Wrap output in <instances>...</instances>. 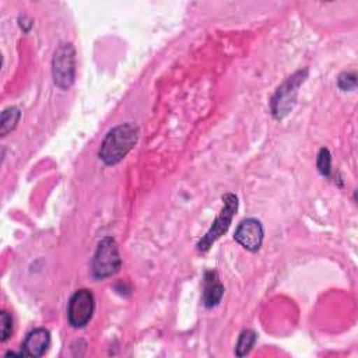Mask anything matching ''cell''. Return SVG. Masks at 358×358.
Instances as JSON below:
<instances>
[{
  "instance_id": "1",
  "label": "cell",
  "mask_w": 358,
  "mask_h": 358,
  "mask_svg": "<svg viewBox=\"0 0 358 358\" xmlns=\"http://www.w3.org/2000/svg\"><path fill=\"white\" fill-rule=\"evenodd\" d=\"M137 138L138 127L130 122L122 123L108 131L98 155L106 165H115L120 162L136 145Z\"/></svg>"
},
{
  "instance_id": "2",
  "label": "cell",
  "mask_w": 358,
  "mask_h": 358,
  "mask_svg": "<svg viewBox=\"0 0 358 358\" xmlns=\"http://www.w3.org/2000/svg\"><path fill=\"white\" fill-rule=\"evenodd\" d=\"M122 266L119 248L112 236H105L99 241L91 262V271L94 278L103 280L115 275Z\"/></svg>"
},
{
  "instance_id": "3",
  "label": "cell",
  "mask_w": 358,
  "mask_h": 358,
  "mask_svg": "<svg viewBox=\"0 0 358 358\" xmlns=\"http://www.w3.org/2000/svg\"><path fill=\"white\" fill-rule=\"evenodd\" d=\"M308 76V70H298L292 76H289L274 92L270 108L271 113L277 120L284 119L294 108L295 101H296V94L299 85L305 81Z\"/></svg>"
},
{
  "instance_id": "4",
  "label": "cell",
  "mask_w": 358,
  "mask_h": 358,
  "mask_svg": "<svg viewBox=\"0 0 358 358\" xmlns=\"http://www.w3.org/2000/svg\"><path fill=\"white\" fill-rule=\"evenodd\" d=\"M52 77L56 87L69 90L76 77V50L73 43H60L52 59Z\"/></svg>"
},
{
  "instance_id": "5",
  "label": "cell",
  "mask_w": 358,
  "mask_h": 358,
  "mask_svg": "<svg viewBox=\"0 0 358 358\" xmlns=\"http://www.w3.org/2000/svg\"><path fill=\"white\" fill-rule=\"evenodd\" d=\"M222 201H224V206H222L220 214L217 215V218L214 220L213 225L206 232V235L197 242L199 252H207L211 248V245L220 236H222L229 228V224L238 210V197L234 193H225L222 196Z\"/></svg>"
},
{
  "instance_id": "6",
  "label": "cell",
  "mask_w": 358,
  "mask_h": 358,
  "mask_svg": "<svg viewBox=\"0 0 358 358\" xmlns=\"http://www.w3.org/2000/svg\"><path fill=\"white\" fill-rule=\"evenodd\" d=\"M94 308H95L94 294L87 288L77 289L69 301V306H67L69 323L76 329L84 327L91 320Z\"/></svg>"
},
{
  "instance_id": "7",
  "label": "cell",
  "mask_w": 358,
  "mask_h": 358,
  "mask_svg": "<svg viewBox=\"0 0 358 358\" xmlns=\"http://www.w3.org/2000/svg\"><path fill=\"white\" fill-rule=\"evenodd\" d=\"M263 225L256 218H245L235 229L234 239L249 252H257L263 243Z\"/></svg>"
},
{
  "instance_id": "8",
  "label": "cell",
  "mask_w": 358,
  "mask_h": 358,
  "mask_svg": "<svg viewBox=\"0 0 358 358\" xmlns=\"http://www.w3.org/2000/svg\"><path fill=\"white\" fill-rule=\"evenodd\" d=\"M50 344V333L45 327H38L31 330L22 345H21V354L25 357H42Z\"/></svg>"
},
{
  "instance_id": "9",
  "label": "cell",
  "mask_w": 358,
  "mask_h": 358,
  "mask_svg": "<svg viewBox=\"0 0 358 358\" xmlns=\"http://www.w3.org/2000/svg\"><path fill=\"white\" fill-rule=\"evenodd\" d=\"M203 305L206 308H214L221 302L224 295V285L221 284L218 274L214 270H207L203 280Z\"/></svg>"
},
{
  "instance_id": "10",
  "label": "cell",
  "mask_w": 358,
  "mask_h": 358,
  "mask_svg": "<svg viewBox=\"0 0 358 358\" xmlns=\"http://www.w3.org/2000/svg\"><path fill=\"white\" fill-rule=\"evenodd\" d=\"M20 117H21V112L18 108L10 106V108L4 109L1 112V117H0V134L4 137L10 131H13L17 127Z\"/></svg>"
},
{
  "instance_id": "11",
  "label": "cell",
  "mask_w": 358,
  "mask_h": 358,
  "mask_svg": "<svg viewBox=\"0 0 358 358\" xmlns=\"http://www.w3.org/2000/svg\"><path fill=\"white\" fill-rule=\"evenodd\" d=\"M255 341H256V333L250 329L243 330L239 334V338H238V343H236V347H235L236 357H245L246 354H249Z\"/></svg>"
},
{
  "instance_id": "12",
  "label": "cell",
  "mask_w": 358,
  "mask_h": 358,
  "mask_svg": "<svg viewBox=\"0 0 358 358\" xmlns=\"http://www.w3.org/2000/svg\"><path fill=\"white\" fill-rule=\"evenodd\" d=\"M316 166L320 175L329 176L331 173V154L327 148H320L316 158Z\"/></svg>"
},
{
  "instance_id": "13",
  "label": "cell",
  "mask_w": 358,
  "mask_h": 358,
  "mask_svg": "<svg viewBox=\"0 0 358 358\" xmlns=\"http://www.w3.org/2000/svg\"><path fill=\"white\" fill-rule=\"evenodd\" d=\"M13 333V316L7 310H1L0 313V340L4 343L10 338Z\"/></svg>"
},
{
  "instance_id": "14",
  "label": "cell",
  "mask_w": 358,
  "mask_h": 358,
  "mask_svg": "<svg viewBox=\"0 0 358 358\" xmlns=\"http://www.w3.org/2000/svg\"><path fill=\"white\" fill-rule=\"evenodd\" d=\"M337 85L341 91H351L357 87V74L352 71H344L337 78Z\"/></svg>"
}]
</instances>
